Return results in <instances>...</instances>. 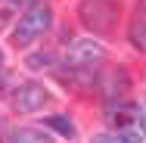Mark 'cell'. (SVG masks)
Segmentation results:
<instances>
[{
  "mask_svg": "<svg viewBox=\"0 0 146 143\" xmlns=\"http://www.w3.org/2000/svg\"><path fill=\"white\" fill-rule=\"evenodd\" d=\"M25 65H28V69H47V65H50V53H34V56H28Z\"/></svg>",
  "mask_w": 146,
  "mask_h": 143,
  "instance_id": "obj_10",
  "label": "cell"
},
{
  "mask_svg": "<svg viewBox=\"0 0 146 143\" xmlns=\"http://www.w3.org/2000/svg\"><path fill=\"white\" fill-rule=\"evenodd\" d=\"M9 143H53L44 131H34V128H16L9 134Z\"/></svg>",
  "mask_w": 146,
  "mask_h": 143,
  "instance_id": "obj_6",
  "label": "cell"
},
{
  "mask_svg": "<svg viewBox=\"0 0 146 143\" xmlns=\"http://www.w3.org/2000/svg\"><path fill=\"white\" fill-rule=\"evenodd\" d=\"M115 3L112 0H84L81 3V22L93 31H109L115 22Z\"/></svg>",
  "mask_w": 146,
  "mask_h": 143,
  "instance_id": "obj_2",
  "label": "cell"
},
{
  "mask_svg": "<svg viewBox=\"0 0 146 143\" xmlns=\"http://www.w3.org/2000/svg\"><path fill=\"white\" fill-rule=\"evenodd\" d=\"M47 124H50V128H56L62 137H75V124H72L68 118H62V115H50V118H47Z\"/></svg>",
  "mask_w": 146,
  "mask_h": 143,
  "instance_id": "obj_8",
  "label": "cell"
},
{
  "mask_svg": "<svg viewBox=\"0 0 146 143\" xmlns=\"http://www.w3.org/2000/svg\"><path fill=\"white\" fill-rule=\"evenodd\" d=\"M50 22H53V9H50L47 3H34L28 13L19 19V25H16V31H13L16 47H28L31 41H37L44 31L50 28Z\"/></svg>",
  "mask_w": 146,
  "mask_h": 143,
  "instance_id": "obj_1",
  "label": "cell"
},
{
  "mask_svg": "<svg viewBox=\"0 0 146 143\" xmlns=\"http://www.w3.org/2000/svg\"><path fill=\"white\" fill-rule=\"evenodd\" d=\"M131 41H134V47L146 50V22H134V28H131Z\"/></svg>",
  "mask_w": 146,
  "mask_h": 143,
  "instance_id": "obj_9",
  "label": "cell"
},
{
  "mask_svg": "<svg viewBox=\"0 0 146 143\" xmlns=\"http://www.w3.org/2000/svg\"><path fill=\"white\" fill-rule=\"evenodd\" d=\"M137 124H140V140H146V106L140 109V121Z\"/></svg>",
  "mask_w": 146,
  "mask_h": 143,
  "instance_id": "obj_11",
  "label": "cell"
},
{
  "mask_svg": "<svg viewBox=\"0 0 146 143\" xmlns=\"http://www.w3.org/2000/svg\"><path fill=\"white\" fill-rule=\"evenodd\" d=\"M109 121L124 131V128H131V124L140 121V109H137V106H127V103H124V106H115V109H109Z\"/></svg>",
  "mask_w": 146,
  "mask_h": 143,
  "instance_id": "obj_5",
  "label": "cell"
},
{
  "mask_svg": "<svg viewBox=\"0 0 146 143\" xmlns=\"http://www.w3.org/2000/svg\"><path fill=\"white\" fill-rule=\"evenodd\" d=\"M13 3H19V0H13Z\"/></svg>",
  "mask_w": 146,
  "mask_h": 143,
  "instance_id": "obj_12",
  "label": "cell"
},
{
  "mask_svg": "<svg viewBox=\"0 0 146 143\" xmlns=\"http://www.w3.org/2000/svg\"><path fill=\"white\" fill-rule=\"evenodd\" d=\"M103 56L106 53H103V47L96 41H75L68 47V53H65V65H72V69H90L93 62H100Z\"/></svg>",
  "mask_w": 146,
  "mask_h": 143,
  "instance_id": "obj_3",
  "label": "cell"
},
{
  "mask_svg": "<svg viewBox=\"0 0 146 143\" xmlns=\"http://www.w3.org/2000/svg\"><path fill=\"white\" fill-rule=\"evenodd\" d=\"M90 143H143V140H140V134L121 131V134H103V137H93Z\"/></svg>",
  "mask_w": 146,
  "mask_h": 143,
  "instance_id": "obj_7",
  "label": "cell"
},
{
  "mask_svg": "<svg viewBox=\"0 0 146 143\" xmlns=\"http://www.w3.org/2000/svg\"><path fill=\"white\" fill-rule=\"evenodd\" d=\"M50 100V93H47V87L44 84H22L16 90V96H13V106H16V112H37V109H44V103Z\"/></svg>",
  "mask_w": 146,
  "mask_h": 143,
  "instance_id": "obj_4",
  "label": "cell"
}]
</instances>
